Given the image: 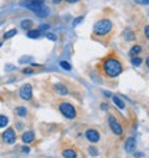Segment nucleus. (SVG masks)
Wrapping results in <instances>:
<instances>
[{
    "instance_id": "f257e3e1",
    "label": "nucleus",
    "mask_w": 149,
    "mask_h": 158,
    "mask_svg": "<svg viewBox=\"0 0 149 158\" xmlns=\"http://www.w3.org/2000/svg\"><path fill=\"white\" fill-rule=\"evenodd\" d=\"M103 68H104L106 75L109 76V77L118 76V75L122 72V70H123L122 64H120L117 59H113V57H109V59H107V60L104 61Z\"/></svg>"
},
{
    "instance_id": "f03ea898",
    "label": "nucleus",
    "mask_w": 149,
    "mask_h": 158,
    "mask_svg": "<svg viewBox=\"0 0 149 158\" xmlns=\"http://www.w3.org/2000/svg\"><path fill=\"white\" fill-rule=\"evenodd\" d=\"M112 26L113 25L111 23V20H108V19H101V20H98V21L95 24L93 32L96 34L97 36H104V35H107L108 32H111Z\"/></svg>"
},
{
    "instance_id": "7ed1b4c3",
    "label": "nucleus",
    "mask_w": 149,
    "mask_h": 158,
    "mask_svg": "<svg viewBox=\"0 0 149 158\" xmlns=\"http://www.w3.org/2000/svg\"><path fill=\"white\" fill-rule=\"evenodd\" d=\"M20 5L23 6V8H26L34 12H36L41 8H44L45 3H44V0H23V1L20 3Z\"/></svg>"
},
{
    "instance_id": "20e7f679",
    "label": "nucleus",
    "mask_w": 149,
    "mask_h": 158,
    "mask_svg": "<svg viewBox=\"0 0 149 158\" xmlns=\"http://www.w3.org/2000/svg\"><path fill=\"white\" fill-rule=\"evenodd\" d=\"M59 108H60L61 113L65 116L66 118L72 120V118L76 117V108L72 105H71V104H68V102H63V104H61Z\"/></svg>"
},
{
    "instance_id": "39448f33",
    "label": "nucleus",
    "mask_w": 149,
    "mask_h": 158,
    "mask_svg": "<svg viewBox=\"0 0 149 158\" xmlns=\"http://www.w3.org/2000/svg\"><path fill=\"white\" fill-rule=\"evenodd\" d=\"M108 125H109L112 132L115 133V134L120 136V134L123 133V128H122V126L119 125V122L116 120L115 116H109V117H108Z\"/></svg>"
},
{
    "instance_id": "423d86ee",
    "label": "nucleus",
    "mask_w": 149,
    "mask_h": 158,
    "mask_svg": "<svg viewBox=\"0 0 149 158\" xmlns=\"http://www.w3.org/2000/svg\"><path fill=\"white\" fill-rule=\"evenodd\" d=\"M19 93H20V97L23 100H25V101L31 100V97H32V87H31V85L25 84L24 86H21Z\"/></svg>"
},
{
    "instance_id": "0eeeda50",
    "label": "nucleus",
    "mask_w": 149,
    "mask_h": 158,
    "mask_svg": "<svg viewBox=\"0 0 149 158\" xmlns=\"http://www.w3.org/2000/svg\"><path fill=\"white\" fill-rule=\"evenodd\" d=\"M1 137H3L4 142L8 143V145H12V143H15V141H16V133H15V131H14L12 128H8L1 134Z\"/></svg>"
},
{
    "instance_id": "6e6552de",
    "label": "nucleus",
    "mask_w": 149,
    "mask_h": 158,
    "mask_svg": "<svg viewBox=\"0 0 149 158\" xmlns=\"http://www.w3.org/2000/svg\"><path fill=\"white\" fill-rule=\"evenodd\" d=\"M86 137L90 142H98L99 141V133L96 131V129H87L86 132Z\"/></svg>"
},
{
    "instance_id": "1a4fd4ad",
    "label": "nucleus",
    "mask_w": 149,
    "mask_h": 158,
    "mask_svg": "<svg viewBox=\"0 0 149 158\" xmlns=\"http://www.w3.org/2000/svg\"><path fill=\"white\" fill-rule=\"evenodd\" d=\"M136 140L133 138V137H129L128 140L126 141V145H124V147H126V151L127 152H133L134 149H136Z\"/></svg>"
},
{
    "instance_id": "9d476101",
    "label": "nucleus",
    "mask_w": 149,
    "mask_h": 158,
    "mask_svg": "<svg viewBox=\"0 0 149 158\" xmlns=\"http://www.w3.org/2000/svg\"><path fill=\"white\" fill-rule=\"evenodd\" d=\"M21 140H23L24 143H31L35 140V134H34L32 131H27V132L23 133V136H21Z\"/></svg>"
},
{
    "instance_id": "9b49d317",
    "label": "nucleus",
    "mask_w": 149,
    "mask_h": 158,
    "mask_svg": "<svg viewBox=\"0 0 149 158\" xmlns=\"http://www.w3.org/2000/svg\"><path fill=\"white\" fill-rule=\"evenodd\" d=\"M62 156L65 158H77V153L75 152L73 149L67 148V149H63L62 151Z\"/></svg>"
},
{
    "instance_id": "f8f14e48",
    "label": "nucleus",
    "mask_w": 149,
    "mask_h": 158,
    "mask_svg": "<svg viewBox=\"0 0 149 158\" xmlns=\"http://www.w3.org/2000/svg\"><path fill=\"white\" fill-rule=\"evenodd\" d=\"M112 101H113V104H115L119 109H124V107H126L124 106V102L120 100L118 96H112Z\"/></svg>"
},
{
    "instance_id": "ddd939ff",
    "label": "nucleus",
    "mask_w": 149,
    "mask_h": 158,
    "mask_svg": "<svg viewBox=\"0 0 149 158\" xmlns=\"http://www.w3.org/2000/svg\"><path fill=\"white\" fill-rule=\"evenodd\" d=\"M55 90L57 91L60 95H67V93H68L67 87H66L65 85H62V84H56V85H55Z\"/></svg>"
},
{
    "instance_id": "4468645a",
    "label": "nucleus",
    "mask_w": 149,
    "mask_h": 158,
    "mask_svg": "<svg viewBox=\"0 0 149 158\" xmlns=\"http://www.w3.org/2000/svg\"><path fill=\"white\" fill-rule=\"evenodd\" d=\"M40 35H41V31L39 29H36V30H29V31H27V37H30V39H37Z\"/></svg>"
},
{
    "instance_id": "2eb2a0df",
    "label": "nucleus",
    "mask_w": 149,
    "mask_h": 158,
    "mask_svg": "<svg viewBox=\"0 0 149 158\" xmlns=\"http://www.w3.org/2000/svg\"><path fill=\"white\" fill-rule=\"evenodd\" d=\"M31 26H32V20H30V19H26V20L21 21V27H23L24 30H30Z\"/></svg>"
},
{
    "instance_id": "dca6fc26",
    "label": "nucleus",
    "mask_w": 149,
    "mask_h": 158,
    "mask_svg": "<svg viewBox=\"0 0 149 158\" xmlns=\"http://www.w3.org/2000/svg\"><path fill=\"white\" fill-rule=\"evenodd\" d=\"M35 14H36L37 16H40V18H45V16L48 15V9L46 8V6H44V8H41L40 10H37Z\"/></svg>"
},
{
    "instance_id": "f3484780",
    "label": "nucleus",
    "mask_w": 149,
    "mask_h": 158,
    "mask_svg": "<svg viewBox=\"0 0 149 158\" xmlns=\"http://www.w3.org/2000/svg\"><path fill=\"white\" fill-rule=\"evenodd\" d=\"M18 34V30L16 29H11V30H9V31H6L5 34H4V40H8V39H10V37H12V36H15Z\"/></svg>"
},
{
    "instance_id": "a211bd4d",
    "label": "nucleus",
    "mask_w": 149,
    "mask_h": 158,
    "mask_svg": "<svg viewBox=\"0 0 149 158\" xmlns=\"http://www.w3.org/2000/svg\"><path fill=\"white\" fill-rule=\"evenodd\" d=\"M16 113L20 116V117H25V116L27 115V109L25 107H18L16 108Z\"/></svg>"
},
{
    "instance_id": "6ab92c4d",
    "label": "nucleus",
    "mask_w": 149,
    "mask_h": 158,
    "mask_svg": "<svg viewBox=\"0 0 149 158\" xmlns=\"http://www.w3.org/2000/svg\"><path fill=\"white\" fill-rule=\"evenodd\" d=\"M8 122H9V120H8V117L6 116H0V128H3V127H5L6 125H8Z\"/></svg>"
},
{
    "instance_id": "aec40b11",
    "label": "nucleus",
    "mask_w": 149,
    "mask_h": 158,
    "mask_svg": "<svg viewBox=\"0 0 149 158\" xmlns=\"http://www.w3.org/2000/svg\"><path fill=\"white\" fill-rule=\"evenodd\" d=\"M60 66L63 68V70H66V71H71V68H72V67H71V65L67 62V61H61V62H60Z\"/></svg>"
},
{
    "instance_id": "412c9836",
    "label": "nucleus",
    "mask_w": 149,
    "mask_h": 158,
    "mask_svg": "<svg viewBox=\"0 0 149 158\" xmlns=\"http://www.w3.org/2000/svg\"><path fill=\"white\" fill-rule=\"evenodd\" d=\"M140 51H142V47H140L139 45H136V46H133V47H132L131 54H132V55H137V54H139Z\"/></svg>"
},
{
    "instance_id": "4be33fe9",
    "label": "nucleus",
    "mask_w": 149,
    "mask_h": 158,
    "mask_svg": "<svg viewBox=\"0 0 149 158\" xmlns=\"http://www.w3.org/2000/svg\"><path fill=\"white\" fill-rule=\"evenodd\" d=\"M45 36H46V39L51 40V41H56V40H57V36H56L54 32H46V35H45Z\"/></svg>"
},
{
    "instance_id": "5701e85b",
    "label": "nucleus",
    "mask_w": 149,
    "mask_h": 158,
    "mask_svg": "<svg viewBox=\"0 0 149 158\" xmlns=\"http://www.w3.org/2000/svg\"><path fill=\"white\" fill-rule=\"evenodd\" d=\"M132 64H133L134 66H140V64H142V59L134 56V57L132 59Z\"/></svg>"
},
{
    "instance_id": "b1692460",
    "label": "nucleus",
    "mask_w": 149,
    "mask_h": 158,
    "mask_svg": "<svg viewBox=\"0 0 149 158\" xmlns=\"http://www.w3.org/2000/svg\"><path fill=\"white\" fill-rule=\"evenodd\" d=\"M88 152H90V154H91V156H97V154H98L97 148H96V147H93V146L88 147Z\"/></svg>"
},
{
    "instance_id": "393cba45",
    "label": "nucleus",
    "mask_w": 149,
    "mask_h": 158,
    "mask_svg": "<svg viewBox=\"0 0 149 158\" xmlns=\"http://www.w3.org/2000/svg\"><path fill=\"white\" fill-rule=\"evenodd\" d=\"M126 37L128 39V41H131V40H133V39H134V35L132 34V31H131V30H127V31H126Z\"/></svg>"
},
{
    "instance_id": "a878e982",
    "label": "nucleus",
    "mask_w": 149,
    "mask_h": 158,
    "mask_svg": "<svg viewBox=\"0 0 149 158\" xmlns=\"http://www.w3.org/2000/svg\"><path fill=\"white\" fill-rule=\"evenodd\" d=\"M82 20H83V16H79V18H76V19H75V21H73V26H77L80 23H82Z\"/></svg>"
},
{
    "instance_id": "bb28decb",
    "label": "nucleus",
    "mask_w": 149,
    "mask_h": 158,
    "mask_svg": "<svg viewBox=\"0 0 149 158\" xmlns=\"http://www.w3.org/2000/svg\"><path fill=\"white\" fill-rule=\"evenodd\" d=\"M134 1L139 5H148L149 4V0H134Z\"/></svg>"
},
{
    "instance_id": "cd10ccee",
    "label": "nucleus",
    "mask_w": 149,
    "mask_h": 158,
    "mask_svg": "<svg viewBox=\"0 0 149 158\" xmlns=\"http://www.w3.org/2000/svg\"><path fill=\"white\" fill-rule=\"evenodd\" d=\"M47 29H50V25H48V24H42V25L39 27L40 31H41V30H47Z\"/></svg>"
},
{
    "instance_id": "c85d7f7f",
    "label": "nucleus",
    "mask_w": 149,
    "mask_h": 158,
    "mask_svg": "<svg viewBox=\"0 0 149 158\" xmlns=\"http://www.w3.org/2000/svg\"><path fill=\"white\" fill-rule=\"evenodd\" d=\"M23 72H24V73H32L34 70H32V68H29V67H27V68H25V70H23Z\"/></svg>"
},
{
    "instance_id": "c756f323",
    "label": "nucleus",
    "mask_w": 149,
    "mask_h": 158,
    "mask_svg": "<svg viewBox=\"0 0 149 158\" xmlns=\"http://www.w3.org/2000/svg\"><path fill=\"white\" fill-rule=\"evenodd\" d=\"M144 32H145V36H147L148 40H149V26H145V27H144Z\"/></svg>"
},
{
    "instance_id": "7c9ffc66",
    "label": "nucleus",
    "mask_w": 149,
    "mask_h": 158,
    "mask_svg": "<svg viewBox=\"0 0 149 158\" xmlns=\"http://www.w3.org/2000/svg\"><path fill=\"white\" fill-rule=\"evenodd\" d=\"M101 108H102V109H108V105H107V104H102V105H101Z\"/></svg>"
},
{
    "instance_id": "2f4dec72",
    "label": "nucleus",
    "mask_w": 149,
    "mask_h": 158,
    "mask_svg": "<svg viewBox=\"0 0 149 158\" xmlns=\"http://www.w3.org/2000/svg\"><path fill=\"white\" fill-rule=\"evenodd\" d=\"M67 3H70V4H73V3H77V1H80V0H66Z\"/></svg>"
},
{
    "instance_id": "473e14b6",
    "label": "nucleus",
    "mask_w": 149,
    "mask_h": 158,
    "mask_svg": "<svg viewBox=\"0 0 149 158\" xmlns=\"http://www.w3.org/2000/svg\"><path fill=\"white\" fill-rule=\"evenodd\" d=\"M21 149H23V152H26V153H27V152H29V149H30V148H29V147H23Z\"/></svg>"
},
{
    "instance_id": "72a5a7b5",
    "label": "nucleus",
    "mask_w": 149,
    "mask_h": 158,
    "mask_svg": "<svg viewBox=\"0 0 149 158\" xmlns=\"http://www.w3.org/2000/svg\"><path fill=\"white\" fill-rule=\"evenodd\" d=\"M134 156H136V157H143V153H134Z\"/></svg>"
},
{
    "instance_id": "f704fd0d",
    "label": "nucleus",
    "mask_w": 149,
    "mask_h": 158,
    "mask_svg": "<svg viewBox=\"0 0 149 158\" xmlns=\"http://www.w3.org/2000/svg\"><path fill=\"white\" fill-rule=\"evenodd\" d=\"M61 1H62V0H54L55 4H59V3H61Z\"/></svg>"
},
{
    "instance_id": "c9c22d12",
    "label": "nucleus",
    "mask_w": 149,
    "mask_h": 158,
    "mask_svg": "<svg viewBox=\"0 0 149 158\" xmlns=\"http://www.w3.org/2000/svg\"><path fill=\"white\" fill-rule=\"evenodd\" d=\"M147 65H148V67H149V59L147 60Z\"/></svg>"
}]
</instances>
